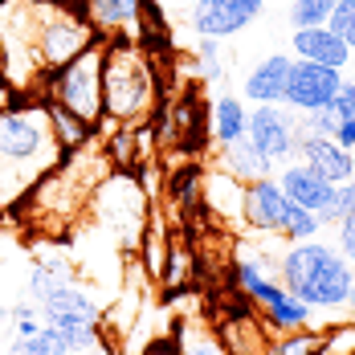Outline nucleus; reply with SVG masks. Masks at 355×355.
I'll use <instances>...</instances> for the list:
<instances>
[{
	"mask_svg": "<svg viewBox=\"0 0 355 355\" xmlns=\"http://www.w3.org/2000/svg\"><path fill=\"white\" fill-rule=\"evenodd\" d=\"M286 213H290V196L282 192L278 176H261L245 184V229L249 233H274L282 237Z\"/></svg>",
	"mask_w": 355,
	"mask_h": 355,
	"instance_id": "obj_10",
	"label": "nucleus"
},
{
	"mask_svg": "<svg viewBox=\"0 0 355 355\" xmlns=\"http://www.w3.org/2000/svg\"><path fill=\"white\" fill-rule=\"evenodd\" d=\"M86 21L103 33H123V29H139L143 21V0H86L82 4ZM127 37V33H123Z\"/></svg>",
	"mask_w": 355,
	"mask_h": 355,
	"instance_id": "obj_18",
	"label": "nucleus"
},
{
	"mask_svg": "<svg viewBox=\"0 0 355 355\" xmlns=\"http://www.w3.org/2000/svg\"><path fill=\"white\" fill-rule=\"evenodd\" d=\"M261 12H266V0H192L188 25H192L196 37L229 41L241 29H249Z\"/></svg>",
	"mask_w": 355,
	"mask_h": 355,
	"instance_id": "obj_8",
	"label": "nucleus"
},
{
	"mask_svg": "<svg viewBox=\"0 0 355 355\" xmlns=\"http://www.w3.org/2000/svg\"><path fill=\"white\" fill-rule=\"evenodd\" d=\"M73 282V266L66 261V257H41V261H33L29 266V282H25V294L33 298V302H41L45 294H53L58 286Z\"/></svg>",
	"mask_w": 355,
	"mask_h": 355,
	"instance_id": "obj_21",
	"label": "nucleus"
},
{
	"mask_svg": "<svg viewBox=\"0 0 355 355\" xmlns=\"http://www.w3.org/2000/svg\"><path fill=\"white\" fill-rule=\"evenodd\" d=\"M355 209V180H343V184H335V200H331V209L322 216V225H335L339 216H347Z\"/></svg>",
	"mask_w": 355,
	"mask_h": 355,
	"instance_id": "obj_34",
	"label": "nucleus"
},
{
	"mask_svg": "<svg viewBox=\"0 0 355 355\" xmlns=\"http://www.w3.org/2000/svg\"><path fill=\"white\" fill-rule=\"evenodd\" d=\"M339 123H343V119L335 114V107L306 110V114H298V139H302V135H315V139H335Z\"/></svg>",
	"mask_w": 355,
	"mask_h": 355,
	"instance_id": "obj_28",
	"label": "nucleus"
},
{
	"mask_svg": "<svg viewBox=\"0 0 355 355\" xmlns=\"http://www.w3.org/2000/svg\"><path fill=\"white\" fill-rule=\"evenodd\" d=\"M143 355H184V352H180V339H155V343H147Z\"/></svg>",
	"mask_w": 355,
	"mask_h": 355,
	"instance_id": "obj_37",
	"label": "nucleus"
},
{
	"mask_svg": "<svg viewBox=\"0 0 355 355\" xmlns=\"http://www.w3.org/2000/svg\"><path fill=\"white\" fill-rule=\"evenodd\" d=\"M298 164H306L311 172H319V176L331 180V184L355 180V151H347L343 143H335V139L302 135V139H298Z\"/></svg>",
	"mask_w": 355,
	"mask_h": 355,
	"instance_id": "obj_12",
	"label": "nucleus"
},
{
	"mask_svg": "<svg viewBox=\"0 0 355 355\" xmlns=\"http://www.w3.org/2000/svg\"><path fill=\"white\" fill-rule=\"evenodd\" d=\"M290 66H294L290 53H270V58H261V62L245 73V86H241L245 103H253V107H278L286 98Z\"/></svg>",
	"mask_w": 355,
	"mask_h": 355,
	"instance_id": "obj_13",
	"label": "nucleus"
},
{
	"mask_svg": "<svg viewBox=\"0 0 355 355\" xmlns=\"http://www.w3.org/2000/svg\"><path fill=\"white\" fill-rule=\"evenodd\" d=\"M8 355H70V352L58 343V335L49 327H41L25 339H8Z\"/></svg>",
	"mask_w": 355,
	"mask_h": 355,
	"instance_id": "obj_27",
	"label": "nucleus"
},
{
	"mask_svg": "<svg viewBox=\"0 0 355 355\" xmlns=\"http://www.w3.org/2000/svg\"><path fill=\"white\" fill-rule=\"evenodd\" d=\"M261 319H266V331H270V335L306 331V327H315V306H306L302 298H294V294L286 290V294H278L270 306H261Z\"/></svg>",
	"mask_w": 355,
	"mask_h": 355,
	"instance_id": "obj_20",
	"label": "nucleus"
},
{
	"mask_svg": "<svg viewBox=\"0 0 355 355\" xmlns=\"http://www.w3.org/2000/svg\"><path fill=\"white\" fill-rule=\"evenodd\" d=\"M135 139H139V131H131V127H119V131H110L107 159L114 164V168H127V164H135Z\"/></svg>",
	"mask_w": 355,
	"mask_h": 355,
	"instance_id": "obj_31",
	"label": "nucleus"
},
{
	"mask_svg": "<svg viewBox=\"0 0 355 355\" xmlns=\"http://www.w3.org/2000/svg\"><path fill=\"white\" fill-rule=\"evenodd\" d=\"M37 311H41V319L49 322V327L53 322H103L98 298L78 282H66V286H58L53 294H45L37 302Z\"/></svg>",
	"mask_w": 355,
	"mask_h": 355,
	"instance_id": "obj_11",
	"label": "nucleus"
},
{
	"mask_svg": "<svg viewBox=\"0 0 355 355\" xmlns=\"http://www.w3.org/2000/svg\"><path fill=\"white\" fill-rule=\"evenodd\" d=\"M347 311L355 315V278H352V294H347Z\"/></svg>",
	"mask_w": 355,
	"mask_h": 355,
	"instance_id": "obj_39",
	"label": "nucleus"
},
{
	"mask_svg": "<svg viewBox=\"0 0 355 355\" xmlns=\"http://www.w3.org/2000/svg\"><path fill=\"white\" fill-rule=\"evenodd\" d=\"M49 107V119H53V131H58V139L66 151H78V147H86V143L94 139V127L90 123H82L78 114H70L66 107H58V103H45Z\"/></svg>",
	"mask_w": 355,
	"mask_h": 355,
	"instance_id": "obj_23",
	"label": "nucleus"
},
{
	"mask_svg": "<svg viewBox=\"0 0 355 355\" xmlns=\"http://www.w3.org/2000/svg\"><path fill=\"white\" fill-rule=\"evenodd\" d=\"M176 339H180V352L184 355H229L220 339H213V335H192V331H184V322H176Z\"/></svg>",
	"mask_w": 355,
	"mask_h": 355,
	"instance_id": "obj_33",
	"label": "nucleus"
},
{
	"mask_svg": "<svg viewBox=\"0 0 355 355\" xmlns=\"http://www.w3.org/2000/svg\"><path fill=\"white\" fill-rule=\"evenodd\" d=\"M209 127H213V143L216 147L245 139V127H249L245 98H237V94H216L213 107H209Z\"/></svg>",
	"mask_w": 355,
	"mask_h": 355,
	"instance_id": "obj_19",
	"label": "nucleus"
},
{
	"mask_svg": "<svg viewBox=\"0 0 355 355\" xmlns=\"http://www.w3.org/2000/svg\"><path fill=\"white\" fill-rule=\"evenodd\" d=\"M335 114L355 123V78H343V86H339V94H335Z\"/></svg>",
	"mask_w": 355,
	"mask_h": 355,
	"instance_id": "obj_36",
	"label": "nucleus"
},
{
	"mask_svg": "<svg viewBox=\"0 0 355 355\" xmlns=\"http://www.w3.org/2000/svg\"><path fill=\"white\" fill-rule=\"evenodd\" d=\"M98 37L103 33H94V25L82 12H73L58 0H37V62L45 73L62 70Z\"/></svg>",
	"mask_w": 355,
	"mask_h": 355,
	"instance_id": "obj_6",
	"label": "nucleus"
},
{
	"mask_svg": "<svg viewBox=\"0 0 355 355\" xmlns=\"http://www.w3.org/2000/svg\"><path fill=\"white\" fill-rule=\"evenodd\" d=\"M352 278L355 266L319 237L286 241L282 257H278V282L315 311H343L352 294Z\"/></svg>",
	"mask_w": 355,
	"mask_h": 355,
	"instance_id": "obj_2",
	"label": "nucleus"
},
{
	"mask_svg": "<svg viewBox=\"0 0 355 355\" xmlns=\"http://www.w3.org/2000/svg\"><path fill=\"white\" fill-rule=\"evenodd\" d=\"M155 103V70L131 37H110L103 49V114L110 123H139Z\"/></svg>",
	"mask_w": 355,
	"mask_h": 355,
	"instance_id": "obj_3",
	"label": "nucleus"
},
{
	"mask_svg": "<svg viewBox=\"0 0 355 355\" xmlns=\"http://www.w3.org/2000/svg\"><path fill=\"white\" fill-rule=\"evenodd\" d=\"M322 229V216L319 213H311V209H302V205H294L290 200V213H286V229H282V237L286 241H311V237H319Z\"/></svg>",
	"mask_w": 355,
	"mask_h": 355,
	"instance_id": "obj_25",
	"label": "nucleus"
},
{
	"mask_svg": "<svg viewBox=\"0 0 355 355\" xmlns=\"http://www.w3.org/2000/svg\"><path fill=\"white\" fill-rule=\"evenodd\" d=\"M0 86H4V49H0Z\"/></svg>",
	"mask_w": 355,
	"mask_h": 355,
	"instance_id": "obj_40",
	"label": "nucleus"
},
{
	"mask_svg": "<svg viewBox=\"0 0 355 355\" xmlns=\"http://www.w3.org/2000/svg\"><path fill=\"white\" fill-rule=\"evenodd\" d=\"M103 49H107V37H98L90 49H82L62 70L45 73V103L66 107L90 127H98L107 119L103 114Z\"/></svg>",
	"mask_w": 355,
	"mask_h": 355,
	"instance_id": "obj_4",
	"label": "nucleus"
},
{
	"mask_svg": "<svg viewBox=\"0 0 355 355\" xmlns=\"http://www.w3.org/2000/svg\"><path fill=\"white\" fill-rule=\"evenodd\" d=\"M319 355H355V322H335L319 335Z\"/></svg>",
	"mask_w": 355,
	"mask_h": 355,
	"instance_id": "obj_30",
	"label": "nucleus"
},
{
	"mask_svg": "<svg viewBox=\"0 0 355 355\" xmlns=\"http://www.w3.org/2000/svg\"><path fill=\"white\" fill-rule=\"evenodd\" d=\"M0 49H4V86L29 94L45 78L37 62V0H0Z\"/></svg>",
	"mask_w": 355,
	"mask_h": 355,
	"instance_id": "obj_5",
	"label": "nucleus"
},
{
	"mask_svg": "<svg viewBox=\"0 0 355 355\" xmlns=\"http://www.w3.org/2000/svg\"><path fill=\"white\" fill-rule=\"evenodd\" d=\"M335 143H343L347 151H355V123H352V119H343V123H339V131H335Z\"/></svg>",
	"mask_w": 355,
	"mask_h": 355,
	"instance_id": "obj_38",
	"label": "nucleus"
},
{
	"mask_svg": "<svg viewBox=\"0 0 355 355\" xmlns=\"http://www.w3.org/2000/svg\"><path fill=\"white\" fill-rule=\"evenodd\" d=\"M70 151L62 147L45 98L12 90V103L0 107V213L25 200Z\"/></svg>",
	"mask_w": 355,
	"mask_h": 355,
	"instance_id": "obj_1",
	"label": "nucleus"
},
{
	"mask_svg": "<svg viewBox=\"0 0 355 355\" xmlns=\"http://www.w3.org/2000/svg\"><path fill=\"white\" fill-rule=\"evenodd\" d=\"M339 86H343V70H331V66H319V62H302V58H294L290 78H286L282 107H290L294 114L335 107Z\"/></svg>",
	"mask_w": 355,
	"mask_h": 355,
	"instance_id": "obj_9",
	"label": "nucleus"
},
{
	"mask_svg": "<svg viewBox=\"0 0 355 355\" xmlns=\"http://www.w3.org/2000/svg\"><path fill=\"white\" fill-rule=\"evenodd\" d=\"M327 29L343 37V45L355 53V0H335V12H331Z\"/></svg>",
	"mask_w": 355,
	"mask_h": 355,
	"instance_id": "obj_32",
	"label": "nucleus"
},
{
	"mask_svg": "<svg viewBox=\"0 0 355 355\" xmlns=\"http://www.w3.org/2000/svg\"><path fill=\"white\" fill-rule=\"evenodd\" d=\"M216 168L229 172V176H237L241 184H253V180H261V176H274V164H270L249 139L216 147Z\"/></svg>",
	"mask_w": 355,
	"mask_h": 355,
	"instance_id": "obj_17",
	"label": "nucleus"
},
{
	"mask_svg": "<svg viewBox=\"0 0 355 355\" xmlns=\"http://www.w3.org/2000/svg\"><path fill=\"white\" fill-rule=\"evenodd\" d=\"M331 12H335V0H290V4H286L290 29H315V25H327Z\"/></svg>",
	"mask_w": 355,
	"mask_h": 355,
	"instance_id": "obj_24",
	"label": "nucleus"
},
{
	"mask_svg": "<svg viewBox=\"0 0 355 355\" xmlns=\"http://www.w3.org/2000/svg\"><path fill=\"white\" fill-rule=\"evenodd\" d=\"M290 45H294V58L302 62H319V66H331V70H347L352 66V49L343 45V37L331 33L327 25H315V29H294L290 33Z\"/></svg>",
	"mask_w": 355,
	"mask_h": 355,
	"instance_id": "obj_15",
	"label": "nucleus"
},
{
	"mask_svg": "<svg viewBox=\"0 0 355 355\" xmlns=\"http://www.w3.org/2000/svg\"><path fill=\"white\" fill-rule=\"evenodd\" d=\"M335 249H339V253L355 266V209L347 216H339V220H335Z\"/></svg>",
	"mask_w": 355,
	"mask_h": 355,
	"instance_id": "obj_35",
	"label": "nucleus"
},
{
	"mask_svg": "<svg viewBox=\"0 0 355 355\" xmlns=\"http://www.w3.org/2000/svg\"><path fill=\"white\" fill-rule=\"evenodd\" d=\"M245 139L278 168L286 159L298 155V114L290 107H253L249 110V127H245Z\"/></svg>",
	"mask_w": 355,
	"mask_h": 355,
	"instance_id": "obj_7",
	"label": "nucleus"
},
{
	"mask_svg": "<svg viewBox=\"0 0 355 355\" xmlns=\"http://www.w3.org/2000/svg\"><path fill=\"white\" fill-rule=\"evenodd\" d=\"M200 192H205V205L216 216H225L233 225H245V184L237 176L213 168V172H205V180H200Z\"/></svg>",
	"mask_w": 355,
	"mask_h": 355,
	"instance_id": "obj_16",
	"label": "nucleus"
},
{
	"mask_svg": "<svg viewBox=\"0 0 355 355\" xmlns=\"http://www.w3.org/2000/svg\"><path fill=\"white\" fill-rule=\"evenodd\" d=\"M196 70H200V78L205 82H220L225 78V53H220V41H213V37H196Z\"/></svg>",
	"mask_w": 355,
	"mask_h": 355,
	"instance_id": "obj_29",
	"label": "nucleus"
},
{
	"mask_svg": "<svg viewBox=\"0 0 355 355\" xmlns=\"http://www.w3.org/2000/svg\"><path fill=\"white\" fill-rule=\"evenodd\" d=\"M278 184H282V192L294 205H302V209H311V213H319V216H327L331 200H335V184L322 180L319 172H311L306 164H286L282 172H278Z\"/></svg>",
	"mask_w": 355,
	"mask_h": 355,
	"instance_id": "obj_14",
	"label": "nucleus"
},
{
	"mask_svg": "<svg viewBox=\"0 0 355 355\" xmlns=\"http://www.w3.org/2000/svg\"><path fill=\"white\" fill-rule=\"evenodd\" d=\"M45 327H49V322H45ZM49 331L58 335V343L70 355H86L103 343V327H98V322H53Z\"/></svg>",
	"mask_w": 355,
	"mask_h": 355,
	"instance_id": "obj_22",
	"label": "nucleus"
},
{
	"mask_svg": "<svg viewBox=\"0 0 355 355\" xmlns=\"http://www.w3.org/2000/svg\"><path fill=\"white\" fill-rule=\"evenodd\" d=\"M266 355H319V331H315V327H306V331H286V335H274Z\"/></svg>",
	"mask_w": 355,
	"mask_h": 355,
	"instance_id": "obj_26",
	"label": "nucleus"
}]
</instances>
